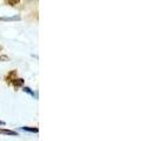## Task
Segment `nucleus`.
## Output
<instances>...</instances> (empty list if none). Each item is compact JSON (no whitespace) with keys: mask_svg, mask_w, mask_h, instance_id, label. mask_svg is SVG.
I'll return each instance as SVG.
<instances>
[{"mask_svg":"<svg viewBox=\"0 0 157 141\" xmlns=\"http://www.w3.org/2000/svg\"><path fill=\"white\" fill-rule=\"evenodd\" d=\"M21 18L19 16H0L1 21H16V20H20Z\"/></svg>","mask_w":157,"mask_h":141,"instance_id":"nucleus-1","label":"nucleus"},{"mask_svg":"<svg viewBox=\"0 0 157 141\" xmlns=\"http://www.w3.org/2000/svg\"><path fill=\"white\" fill-rule=\"evenodd\" d=\"M0 134H4V135H11V136H18V135H19L16 131H11V129H0Z\"/></svg>","mask_w":157,"mask_h":141,"instance_id":"nucleus-2","label":"nucleus"},{"mask_svg":"<svg viewBox=\"0 0 157 141\" xmlns=\"http://www.w3.org/2000/svg\"><path fill=\"white\" fill-rule=\"evenodd\" d=\"M21 129L26 131V132H31V133H38V131H39L37 127H26V126L21 127Z\"/></svg>","mask_w":157,"mask_h":141,"instance_id":"nucleus-3","label":"nucleus"},{"mask_svg":"<svg viewBox=\"0 0 157 141\" xmlns=\"http://www.w3.org/2000/svg\"><path fill=\"white\" fill-rule=\"evenodd\" d=\"M16 75H17V72L16 70H12V72H10L7 74L6 80H7V81H14V80H16Z\"/></svg>","mask_w":157,"mask_h":141,"instance_id":"nucleus-4","label":"nucleus"},{"mask_svg":"<svg viewBox=\"0 0 157 141\" xmlns=\"http://www.w3.org/2000/svg\"><path fill=\"white\" fill-rule=\"evenodd\" d=\"M13 85L14 87H20L24 85V79H16L14 81H13Z\"/></svg>","mask_w":157,"mask_h":141,"instance_id":"nucleus-5","label":"nucleus"},{"mask_svg":"<svg viewBox=\"0 0 157 141\" xmlns=\"http://www.w3.org/2000/svg\"><path fill=\"white\" fill-rule=\"evenodd\" d=\"M23 91L25 92V93H29L30 95H32V96H36V93H34V92L32 91V89L30 88V87H24Z\"/></svg>","mask_w":157,"mask_h":141,"instance_id":"nucleus-6","label":"nucleus"},{"mask_svg":"<svg viewBox=\"0 0 157 141\" xmlns=\"http://www.w3.org/2000/svg\"><path fill=\"white\" fill-rule=\"evenodd\" d=\"M20 1L19 0H7V1H5V4H8V5H12V6H14V5H17V4H19Z\"/></svg>","mask_w":157,"mask_h":141,"instance_id":"nucleus-7","label":"nucleus"},{"mask_svg":"<svg viewBox=\"0 0 157 141\" xmlns=\"http://www.w3.org/2000/svg\"><path fill=\"white\" fill-rule=\"evenodd\" d=\"M5 125V122H4V121H0V126H4Z\"/></svg>","mask_w":157,"mask_h":141,"instance_id":"nucleus-8","label":"nucleus"}]
</instances>
